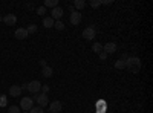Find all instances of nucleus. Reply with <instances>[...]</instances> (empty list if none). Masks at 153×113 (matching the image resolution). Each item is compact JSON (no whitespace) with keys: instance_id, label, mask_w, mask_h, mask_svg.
<instances>
[{"instance_id":"obj_2","label":"nucleus","mask_w":153,"mask_h":113,"mask_svg":"<svg viewBox=\"0 0 153 113\" xmlns=\"http://www.w3.org/2000/svg\"><path fill=\"white\" fill-rule=\"evenodd\" d=\"M34 99L37 101L38 107H42V109L49 104V98H48V95H45V93H37V95H34Z\"/></svg>"},{"instance_id":"obj_25","label":"nucleus","mask_w":153,"mask_h":113,"mask_svg":"<svg viewBox=\"0 0 153 113\" xmlns=\"http://www.w3.org/2000/svg\"><path fill=\"white\" fill-rule=\"evenodd\" d=\"M0 106H6V96L5 95H2V96H0Z\"/></svg>"},{"instance_id":"obj_14","label":"nucleus","mask_w":153,"mask_h":113,"mask_svg":"<svg viewBox=\"0 0 153 113\" xmlns=\"http://www.w3.org/2000/svg\"><path fill=\"white\" fill-rule=\"evenodd\" d=\"M45 8H57L58 6V0H45Z\"/></svg>"},{"instance_id":"obj_23","label":"nucleus","mask_w":153,"mask_h":113,"mask_svg":"<svg viewBox=\"0 0 153 113\" xmlns=\"http://www.w3.org/2000/svg\"><path fill=\"white\" fill-rule=\"evenodd\" d=\"M37 14H38V16H45V14H46V8H45V6L37 8Z\"/></svg>"},{"instance_id":"obj_8","label":"nucleus","mask_w":153,"mask_h":113,"mask_svg":"<svg viewBox=\"0 0 153 113\" xmlns=\"http://www.w3.org/2000/svg\"><path fill=\"white\" fill-rule=\"evenodd\" d=\"M95 34H97V31H95L94 26H87V28L83 31V37H84L86 40H94V38H95Z\"/></svg>"},{"instance_id":"obj_17","label":"nucleus","mask_w":153,"mask_h":113,"mask_svg":"<svg viewBox=\"0 0 153 113\" xmlns=\"http://www.w3.org/2000/svg\"><path fill=\"white\" fill-rule=\"evenodd\" d=\"M115 69H120V70H121V69H126V61L121 60V58L117 60V61H115Z\"/></svg>"},{"instance_id":"obj_15","label":"nucleus","mask_w":153,"mask_h":113,"mask_svg":"<svg viewBox=\"0 0 153 113\" xmlns=\"http://www.w3.org/2000/svg\"><path fill=\"white\" fill-rule=\"evenodd\" d=\"M43 26H45L46 29L54 28V20L51 18V17H45V18H43Z\"/></svg>"},{"instance_id":"obj_22","label":"nucleus","mask_w":153,"mask_h":113,"mask_svg":"<svg viewBox=\"0 0 153 113\" xmlns=\"http://www.w3.org/2000/svg\"><path fill=\"white\" fill-rule=\"evenodd\" d=\"M9 113H22V112H20V107H17V106H11V107H9Z\"/></svg>"},{"instance_id":"obj_10","label":"nucleus","mask_w":153,"mask_h":113,"mask_svg":"<svg viewBox=\"0 0 153 113\" xmlns=\"http://www.w3.org/2000/svg\"><path fill=\"white\" fill-rule=\"evenodd\" d=\"M9 95H11V96H14V98L22 96V87H20V86H17V84L11 86V87H9Z\"/></svg>"},{"instance_id":"obj_19","label":"nucleus","mask_w":153,"mask_h":113,"mask_svg":"<svg viewBox=\"0 0 153 113\" xmlns=\"http://www.w3.org/2000/svg\"><path fill=\"white\" fill-rule=\"evenodd\" d=\"M54 28L57 31H63V29H65V23H63L61 20H57V21H54Z\"/></svg>"},{"instance_id":"obj_13","label":"nucleus","mask_w":153,"mask_h":113,"mask_svg":"<svg viewBox=\"0 0 153 113\" xmlns=\"http://www.w3.org/2000/svg\"><path fill=\"white\" fill-rule=\"evenodd\" d=\"M52 73H54V70H52V67H49V66L42 69V75L45 78H51V77H52Z\"/></svg>"},{"instance_id":"obj_11","label":"nucleus","mask_w":153,"mask_h":113,"mask_svg":"<svg viewBox=\"0 0 153 113\" xmlns=\"http://www.w3.org/2000/svg\"><path fill=\"white\" fill-rule=\"evenodd\" d=\"M16 38H19V40H25V38H28V31H26V28H19L17 31H16Z\"/></svg>"},{"instance_id":"obj_9","label":"nucleus","mask_w":153,"mask_h":113,"mask_svg":"<svg viewBox=\"0 0 153 113\" xmlns=\"http://www.w3.org/2000/svg\"><path fill=\"white\" fill-rule=\"evenodd\" d=\"M61 109H63V104L58 101V99H57V101H52L49 104V112L51 113H60Z\"/></svg>"},{"instance_id":"obj_18","label":"nucleus","mask_w":153,"mask_h":113,"mask_svg":"<svg viewBox=\"0 0 153 113\" xmlns=\"http://www.w3.org/2000/svg\"><path fill=\"white\" fill-rule=\"evenodd\" d=\"M92 51H94L95 54L103 52V44H101V43H94V46H92Z\"/></svg>"},{"instance_id":"obj_6","label":"nucleus","mask_w":153,"mask_h":113,"mask_svg":"<svg viewBox=\"0 0 153 113\" xmlns=\"http://www.w3.org/2000/svg\"><path fill=\"white\" fill-rule=\"evenodd\" d=\"M117 49H118L117 43L109 41V43H106V44L103 46V52H106L107 55H110V54H115V52H117Z\"/></svg>"},{"instance_id":"obj_28","label":"nucleus","mask_w":153,"mask_h":113,"mask_svg":"<svg viewBox=\"0 0 153 113\" xmlns=\"http://www.w3.org/2000/svg\"><path fill=\"white\" fill-rule=\"evenodd\" d=\"M101 5H112V0H104V2H101Z\"/></svg>"},{"instance_id":"obj_4","label":"nucleus","mask_w":153,"mask_h":113,"mask_svg":"<svg viewBox=\"0 0 153 113\" xmlns=\"http://www.w3.org/2000/svg\"><path fill=\"white\" fill-rule=\"evenodd\" d=\"M26 89L31 92V93H34V95H37L38 92L42 90V83L40 81H37V80H34V81H31V83H28V87Z\"/></svg>"},{"instance_id":"obj_30","label":"nucleus","mask_w":153,"mask_h":113,"mask_svg":"<svg viewBox=\"0 0 153 113\" xmlns=\"http://www.w3.org/2000/svg\"><path fill=\"white\" fill-rule=\"evenodd\" d=\"M127 58H129V55H127V54H124V55H123V57H121V60H124V61H126V60H127Z\"/></svg>"},{"instance_id":"obj_20","label":"nucleus","mask_w":153,"mask_h":113,"mask_svg":"<svg viewBox=\"0 0 153 113\" xmlns=\"http://www.w3.org/2000/svg\"><path fill=\"white\" fill-rule=\"evenodd\" d=\"M26 31H28V34H35L37 32V24H34V23H31L29 26L26 28Z\"/></svg>"},{"instance_id":"obj_5","label":"nucleus","mask_w":153,"mask_h":113,"mask_svg":"<svg viewBox=\"0 0 153 113\" xmlns=\"http://www.w3.org/2000/svg\"><path fill=\"white\" fill-rule=\"evenodd\" d=\"M63 14H65L63 8L61 6H57V8H54L52 11H51V18H52L54 21H57V20H60L63 17Z\"/></svg>"},{"instance_id":"obj_21","label":"nucleus","mask_w":153,"mask_h":113,"mask_svg":"<svg viewBox=\"0 0 153 113\" xmlns=\"http://www.w3.org/2000/svg\"><path fill=\"white\" fill-rule=\"evenodd\" d=\"M29 113H45V110H43L42 107H38V106H35V107H32V109L29 110Z\"/></svg>"},{"instance_id":"obj_16","label":"nucleus","mask_w":153,"mask_h":113,"mask_svg":"<svg viewBox=\"0 0 153 113\" xmlns=\"http://www.w3.org/2000/svg\"><path fill=\"white\" fill-rule=\"evenodd\" d=\"M72 6H74V8H76V9H84L86 2H84V0H75ZM76 9H75V11H76Z\"/></svg>"},{"instance_id":"obj_31","label":"nucleus","mask_w":153,"mask_h":113,"mask_svg":"<svg viewBox=\"0 0 153 113\" xmlns=\"http://www.w3.org/2000/svg\"><path fill=\"white\" fill-rule=\"evenodd\" d=\"M22 113H29V112H22Z\"/></svg>"},{"instance_id":"obj_26","label":"nucleus","mask_w":153,"mask_h":113,"mask_svg":"<svg viewBox=\"0 0 153 113\" xmlns=\"http://www.w3.org/2000/svg\"><path fill=\"white\" fill-rule=\"evenodd\" d=\"M42 92H43L45 95H48V92H49V86H42Z\"/></svg>"},{"instance_id":"obj_12","label":"nucleus","mask_w":153,"mask_h":113,"mask_svg":"<svg viewBox=\"0 0 153 113\" xmlns=\"http://www.w3.org/2000/svg\"><path fill=\"white\" fill-rule=\"evenodd\" d=\"M2 20L5 21V24H8V26H12V24H16L17 17L14 14H6L5 17H2Z\"/></svg>"},{"instance_id":"obj_7","label":"nucleus","mask_w":153,"mask_h":113,"mask_svg":"<svg viewBox=\"0 0 153 113\" xmlns=\"http://www.w3.org/2000/svg\"><path fill=\"white\" fill-rule=\"evenodd\" d=\"M69 20H71V24H74V26L80 24V21H81V12H78V11H71Z\"/></svg>"},{"instance_id":"obj_29","label":"nucleus","mask_w":153,"mask_h":113,"mask_svg":"<svg viewBox=\"0 0 153 113\" xmlns=\"http://www.w3.org/2000/svg\"><path fill=\"white\" fill-rule=\"evenodd\" d=\"M40 64H42V67H46L48 64H46V60H40Z\"/></svg>"},{"instance_id":"obj_3","label":"nucleus","mask_w":153,"mask_h":113,"mask_svg":"<svg viewBox=\"0 0 153 113\" xmlns=\"http://www.w3.org/2000/svg\"><path fill=\"white\" fill-rule=\"evenodd\" d=\"M20 107L25 112H29L34 107V99L32 98H28V96H23L22 98V103H20Z\"/></svg>"},{"instance_id":"obj_32","label":"nucleus","mask_w":153,"mask_h":113,"mask_svg":"<svg viewBox=\"0 0 153 113\" xmlns=\"http://www.w3.org/2000/svg\"><path fill=\"white\" fill-rule=\"evenodd\" d=\"M0 21H2V17H0Z\"/></svg>"},{"instance_id":"obj_24","label":"nucleus","mask_w":153,"mask_h":113,"mask_svg":"<svg viewBox=\"0 0 153 113\" xmlns=\"http://www.w3.org/2000/svg\"><path fill=\"white\" fill-rule=\"evenodd\" d=\"M91 6H92V8H100V6H101V2H100V0H92Z\"/></svg>"},{"instance_id":"obj_1","label":"nucleus","mask_w":153,"mask_h":113,"mask_svg":"<svg viewBox=\"0 0 153 113\" xmlns=\"http://www.w3.org/2000/svg\"><path fill=\"white\" fill-rule=\"evenodd\" d=\"M141 60H139L138 57H129L126 60V69L129 70L130 73H139V70H141Z\"/></svg>"},{"instance_id":"obj_27","label":"nucleus","mask_w":153,"mask_h":113,"mask_svg":"<svg viewBox=\"0 0 153 113\" xmlns=\"http://www.w3.org/2000/svg\"><path fill=\"white\" fill-rule=\"evenodd\" d=\"M98 55H100V60H106L107 58V54L106 52H100Z\"/></svg>"}]
</instances>
